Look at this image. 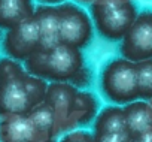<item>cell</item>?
I'll use <instances>...</instances> for the list:
<instances>
[{"label": "cell", "mask_w": 152, "mask_h": 142, "mask_svg": "<svg viewBox=\"0 0 152 142\" xmlns=\"http://www.w3.org/2000/svg\"><path fill=\"white\" fill-rule=\"evenodd\" d=\"M75 2H78V3H90L91 5L94 0H75Z\"/></svg>", "instance_id": "22"}, {"label": "cell", "mask_w": 152, "mask_h": 142, "mask_svg": "<svg viewBox=\"0 0 152 142\" xmlns=\"http://www.w3.org/2000/svg\"><path fill=\"white\" fill-rule=\"evenodd\" d=\"M97 99L88 91L78 90L73 100V106L69 115V130L87 124L97 115Z\"/></svg>", "instance_id": "12"}, {"label": "cell", "mask_w": 152, "mask_h": 142, "mask_svg": "<svg viewBox=\"0 0 152 142\" xmlns=\"http://www.w3.org/2000/svg\"><path fill=\"white\" fill-rule=\"evenodd\" d=\"M39 2L43 3V5H54V6H57L60 3H64L66 0H39Z\"/></svg>", "instance_id": "21"}, {"label": "cell", "mask_w": 152, "mask_h": 142, "mask_svg": "<svg viewBox=\"0 0 152 142\" xmlns=\"http://www.w3.org/2000/svg\"><path fill=\"white\" fill-rule=\"evenodd\" d=\"M60 142H94L93 133L85 130H72Z\"/></svg>", "instance_id": "18"}, {"label": "cell", "mask_w": 152, "mask_h": 142, "mask_svg": "<svg viewBox=\"0 0 152 142\" xmlns=\"http://www.w3.org/2000/svg\"><path fill=\"white\" fill-rule=\"evenodd\" d=\"M139 138H140V139H143L145 142H152V127H149L146 132H143Z\"/></svg>", "instance_id": "20"}, {"label": "cell", "mask_w": 152, "mask_h": 142, "mask_svg": "<svg viewBox=\"0 0 152 142\" xmlns=\"http://www.w3.org/2000/svg\"><path fill=\"white\" fill-rule=\"evenodd\" d=\"M127 132V123L122 106H107L96 115L94 133Z\"/></svg>", "instance_id": "14"}, {"label": "cell", "mask_w": 152, "mask_h": 142, "mask_svg": "<svg viewBox=\"0 0 152 142\" xmlns=\"http://www.w3.org/2000/svg\"><path fill=\"white\" fill-rule=\"evenodd\" d=\"M33 18L37 24L40 49H51L60 43L58 9L54 5H39L34 8Z\"/></svg>", "instance_id": "10"}, {"label": "cell", "mask_w": 152, "mask_h": 142, "mask_svg": "<svg viewBox=\"0 0 152 142\" xmlns=\"http://www.w3.org/2000/svg\"><path fill=\"white\" fill-rule=\"evenodd\" d=\"M33 14V0H0V29L8 30Z\"/></svg>", "instance_id": "13"}, {"label": "cell", "mask_w": 152, "mask_h": 142, "mask_svg": "<svg viewBox=\"0 0 152 142\" xmlns=\"http://www.w3.org/2000/svg\"><path fill=\"white\" fill-rule=\"evenodd\" d=\"M137 74V93L140 100L152 99V58L136 63Z\"/></svg>", "instance_id": "15"}, {"label": "cell", "mask_w": 152, "mask_h": 142, "mask_svg": "<svg viewBox=\"0 0 152 142\" xmlns=\"http://www.w3.org/2000/svg\"><path fill=\"white\" fill-rule=\"evenodd\" d=\"M148 102H149V105H151V106H152V99H149V100H148Z\"/></svg>", "instance_id": "24"}, {"label": "cell", "mask_w": 152, "mask_h": 142, "mask_svg": "<svg viewBox=\"0 0 152 142\" xmlns=\"http://www.w3.org/2000/svg\"><path fill=\"white\" fill-rule=\"evenodd\" d=\"M54 139L52 135L40 130L27 114L0 118V142H54Z\"/></svg>", "instance_id": "8"}, {"label": "cell", "mask_w": 152, "mask_h": 142, "mask_svg": "<svg viewBox=\"0 0 152 142\" xmlns=\"http://www.w3.org/2000/svg\"><path fill=\"white\" fill-rule=\"evenodd\" d=\"M130 142H145L143 139H140V138H134V139H131Z\"/></svg>", "instance_id": "23"}, {"label": "cell", "mask_w": 152, "mask_h": 142, "mask_svg": "<svg viewBox=\"0 0 152 142\" xmlns=\"http://www.w3.org/2000/svg\"><path fill=\"white\" fill-rule=\"evenodd\" d=\"M30 74L27 70L0 79V118L9 115L28 114L36 105L28 85Z\"/></svg>", "instance_id": "5"}, {"label": "cell", "mask_w": 152, "mask_h": 142, "mask_svg": "<svg viewBox=\"0 0 152 142\" xmlns=\"http://www.w3.org/2000/svg\"><path fill=\"white\" fill-rule=\"evenodd\" d=\"M94 142H130L131 136L128 132L116 133H93Z\"/></svg>", "instance_id": "17"}, {"label": "cell", "mask_w": 152, "mask_h": 142, "mask_svg": "<svg viewBox=\"0 0 152 142\" xmlns=\"http://www.w3.org/2000/svg\"><path fill=\"white\" fill-rule=\"evenodd\" d=\"M3 49L8 57L17 61H26L40 49L39 30L33 17L6 30L3 38Z\"/></svg>", "instance_id": "7"}, {"label": "cell", "mask_w": 152, "mask_h": 142, "mask_svg": "<svg viewBox=\"0 0 152 142\" xmlns=\"http://www.w3.org/2000/svg\"><path fill=\"white\" fill-rule=\"evenodd\" d=\"M78 88H75L70 82H48L45 103L52 109L55 115L57 135L69 130V115L73 106V100Z\"/></svg>", "instance_id": "9"}, {"label": "cell", "mask_w": 152, "mask_h": 142, "mask_svg": "<svg viewBox=\"0 0 152 142\" xmlns=\"http://www.w3.org/2000/svg\"><path fill=\"white\" fill-rule=\"evenodd\" d=\"M84 66L82 51L64 43L51 49H39L24 61V69L30 75L46 82H70Z\"/></svg>", "instance_id": "1"}, {"label": "cell", "mask_w": 152, "mask_h": 142, "mask_svg": "<svg viewBox=\"0 0 152 142\" xmlns=\"http://www.w3.org/2000/svg\"><path fill=\"white\" fill-rule=\"evenodd\" d=\"M31 121L43 132L52 135L54 138H57V124H55V115L52 112V109L45 103H39L37 106H34L28 114H27Z\"/></svg>", "instance_id": "16"}, {"label": "cell", "mask_w": 152, "mask_h": 142, "mask_svg": "<svg viewBox=\"0 0 152 142\" xmlns=\"http://www.w3.org/2000/svg\"><path fill=\"white\" fill-rule=\"evenodd\" d=\"M90 9L93 26L107 40H121L139 14L134 0H94Z\"/></svg>", "instance_id": "2"}, {"label": "cell", "mask_w": 152, "mask_h": 142, "mask_svg": "<svg viewBox=\"0 0 152 142\" xmlns=\"http://www.w3.org/2000/svg\"><path fill=\"white\" fill-rule=\"evenodd\" d=\"M119 52L133 63L152 58V9H143L137 14L134 23L121 39Z\"/></svg>", "instance_id": "6"}, {"label": "cell", "mask_w": 152, "mask_h": 142, "mask_svg": "<svg viewBox=\"0 0 152 142\" xmlns=\"http://www.w3.org/2000/svg\"><path fill=\"white\" fill-rule=\"evenodd\" d=\"M100 87L106 99L115 105H128L139 99L136 63L118 57L110 60L102 72Z\"/></svg>", "instance_id": "3"}, {"label": "cell", "mask_w": 152, "mask_h": 142, "mask_svg": "<svg viewBox=\"0 0 152 142\" xmlns=\"http://www.w3.org/2000/svg\"><path fill=\"white\" fill-rule=\"evenodd\" d=\"M127 132L131 139L139 138L143 132L152 127V106L146 100H134L125 106H122Z\"/></svg>", "instance_id": "11"}, {"label": "cell", "mask_w": 152, "mask_h": 142, "mask_svg": "<svg viewBox=\"0 0 152 142\" xmlns=\"http://www.w3.org/2000/svg\"><path fill=\"white\" fill-rule=\"evenodd\" d=\"M91 81V72H90V69L88 67H82L78 74H76V77L70 81V84L75 87V88H78V87H85L88 85Z\"/></svg>", "instance_id": "19"}, {"label": "cell", "mask_w": 152, "mask_h": 142, "mask_svg": "<svg viewBox=\"0 0 152 142\" xmlns=\"http://www.w3.org/2000/svg\"><path fill=\"white\" fill-rule=\"evenodd\" d=\"M60 43L82 49L90 45L94 33L93 21L85 9L79 5L64 2L57 5Z\"/></svg>", "instance_id": "4"}]
</instances>
